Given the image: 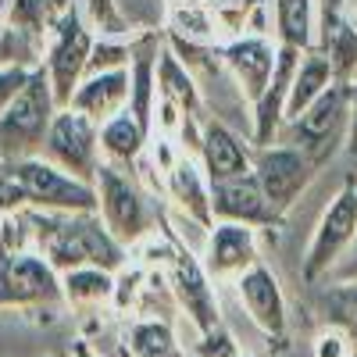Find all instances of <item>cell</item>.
Returning <instances> with one entry per match:
<instances>
[{
    "label": "cell",
    "mask_w": 357,
    "mask_h": 357,
    "mask_svg": "<svg viewBox=\"0 0 357 357\" xmlns=\"http://www.w3.org/2000/svg\"><path fill=\"white\" fill-rule=\"evenodd\" d=\"M200 158H204L207 183H225V178H240V175H250V172H254L247 146L236 139L222 122H207V126H204Z\"/></svg>",
    "instance_id": "obj_17"
},
{
    "label": "cell",
    "mask_w": 357,
    "mask_h": 357,
    "mask_svg": "<svg viewBox=\"0 0 357 357\" xmlns=\"http://www.w3.org/2000/svg\"><path fill=\"white\" fill-rule=\"evenodd\" d=\"M168 193L186 211V218H193L204 229L215 225V215H211V183H207V175H200L193 168L190 158H175V165L168 168Z\"/></svg>",
    "instance_id": "obj_19"
},
{
    "label": "cell",
    "mask_w": 357,
    "mask_h": 357,
    "mask_svg": "<svg viewBox=\"0 0 357 357\" xmlns=\"http://www.w3.org/2000/svg\"><path fill=\"white\" fill-rule=\"evenodd\" d=\"M314 357H354V343L343 329H325L314 340Z\"/></svg>",
    "instance_id": "obj_28"
},
{
    "label": "cell",
    "mask_w": 357,
    "mask_h": 357,
    "mask_svg": "<svg viewBox=\"0 0 357 357\" xmlns=\"http://www.w3.org/2000/svg\"><path fill=\"white\" fill-rule=\"evenodd\" d=\"M97 211L107 225V232L118 243H139L151 225V211H146V200L139 193V186L129 175H122V168L114 165H100L97 168Z\"/></svg>",
    "instance_id": "obj_4"
},
{
    "label": "cell",
    "mask_w": 357,
    "mask_h": 357,
    "mask_svg": "<svg viewBox=\"0 0 357 357\" xmlns=\"http://www.w3.org/2000/svg\"><path fill=\"white\" fill-rule=\"evenodd\" d=\"M236 296H240L247 318L268 340H275V343L286 340V296L279 289V279L272 268H264L261 261L254 268H247L236 279Z\"/></svg>",
    "instance_id": "obj_11"
},
{
    "label": "cell",
    "mask_w": 357,
    "mask_h": 357,
    "mask_svg": "<svg viewBox=\"0 0 357 357\" xmlns=\"http://www.w3.org/2000/svg\"><path fill=\"white\" fill-rule=\"evenodd\" d=\"M89 54H93L89 29H86L82 15L75 8H68L61 15V22L54 25V43H50V57H47V79H50L57 107H68L72 93L79 89V79L89 65Z\"/></svg>",
    "instance_id": "obj_7"
},
{
    "label": "cell",
    "mask_w": 357,
    "mask_h": 357,
    "mask_svg": "<svg viewBox=\"0 0 357 357\" xmlns=\"http://www.w3.org/2000/svg\"><path fill=\"white\" fill-rule=\"evenodd\" d=\"M347 86L343 82H333L325 93L293 118L286 122V132H289V143L296 151H304L314 165L333 158V139L347 136Z\"/></svg>",
    "instance_id": "obj_5"
},
{
    "label": "cell",
    "mask_w": 357,
    "mask_h": 357,
    "mask_svg": "<svg viewBox=\"0 0 357 357\" xmlns=\"http://www.w3.org/2000/svg\"><path fill=\"white\" fill-rule=\"evenodd\" d=\"M132 97V72L126 68H111V72H97V75H86V82H79V89L72 93L68 107L93 118L97 126L111 122L114 114H122L126 104Z\"/></svg>",
    "instance_id": "obj_14"
},
{
    "label": "cell",
    "mask_w": 357,
    "mask_h": 357,
    "mask_svg": "<svg viewBox=\"0 0 357 357\" xmlns=\"http://www.w3.org/2000/svg\"><path fill=\"white\" fill-rule=\"evenodd\" d=\"M357 236V190L354 186H343L311 236V247L304 254V282H314L321 275H329V268L340 261V254L350 247V240Z\"/></svg>",
    "instance_id": "obj_8"
},
{
    "label": "cell",
    "mask_w": 357,
    "mask_h": 357,
    "mask_svg": "<svg viewBox=\"0 0 357 357\" xmlns=\"http://www.w3.org/2000/svg\"><path fill=\"white\" fill-rule=\"evenodd\" d=\"M22 204L40 207V211H97V186L86 178L65 172L61 165L43 158H22L8 161Z\"/></svg>",
    "instance_id": "obj_3"
},
{
    "label": "cell",
    "mask_w": 357,
    "mask_h": 357,
    "mask_svg": "<svg viewBox=\"0 0 357 357\" xmlns=\"http://www.w3.org/2000/svg\"><path fill=\"white\" fill-rule=\"evenodd\" d=\"M275 11V36L279 47H293V50H311L318 33V15H314V0H272Z\"/></svg>",
    "instance_id": "obj_21"
},
{
    "label": "cell",
    "mask_w": 357,
    "mask_h": 357,
    "mask_svg": "<svg viewBox=\"0 0 357 357\" xmlns=\"http://www.w3.org/2000/svg\"><path fill=\"white\" fill-rule=\"evenodd\" d=\"M347 151L357 154V82H347Z\"/></svg>",
    "instance_id": "obj_30"
},
{
    "label": "cell",
    "mask_w": 357,
    "mask_h": 357,
    "mask_svg": "<svg viewBox=\"0 0 357 357\" xmlns=\"http://www.w3.org/2000/svg\"><path fill=\"white\" fill-rule=\"evenodd\" d=\"M129 350L132 357H178L168 321H136L129 329Z\"/></svg>",
    "instance_id": "obj_25"
},
{
    "label": "cell",
    "mask_w": 357,
    "mask_h": 357,
    "mask_svg": "<svg viewBox=\"0 0 357 357\" xmlns=\"http://www.w3.org/2000/svg\"><path fill=\"white\" fill-rule=\"evenodd\" d=\"M47 158L54 165H61L65 172L93 183L97 178V146H100V126L93 118H86L72 107H65L61 114H54L50 122V132H47Z\"/></svg>",
    "instance_id": "obj_10"
},
{
    "label": "cell",
    "mask_w": 357,
    "mask_h": 357,
    "mask_svg": "<svg viewBox=\"0 0 357 357\" xmlns=\"http://www.w3.org/2000/svg\"><path fill=\"white\" fill-rule=\"evenodd\" d=\"M211 215L218 222H243V225L275 222V211L268 207V197L254 172L240 178H225V183H211Z\"/></svg>",
    "instance_id": "obj_15"
},
{
    "label": "cell",
    "mask_w": 357,
    "mask_h": 357,
    "mask_svg": "<svg viewBox=\"0 0 357 357\" xmlns=\"http://www.w3.org/2000/svg\"><path fill=\"white\" fill-rule=\"evenodd\" d=\"M325 279H333V286L336 282H357V236L350 240V247L340 254V261L329 268V275Z\"/></svg>",
    "instance_id": "obj_29"
},
{
    "label": "cell",
    "mask_w": 357,
    "mask_h": 357,
    "mask_svg": "<svg viewBox=\"0 0 357 357\" xmlns=\"http://www.w3.org/2000/svg\"><path fill=\"white\" fill-rule=\"evenodd\" d=\"M79 357H93V354H89V350H79Z\"/></svg>",
    "instance_id": "obj_33"
},
{
    "label": "cell",
    "mask_w": 357,
    "mask_h": 357,
    "mask_svg": "<svg viewBox=\"0 0 357 357\" xmlns=\"http://www.w3.org/2000/svg\"><path fill=\"white\" fill-rule=\"evenodd\" d=\"M329 307L336 314L340 329L350 340H357V282H336L329 289Z\"/></svg>",
    "instance_id": "obj_26"
},
{
    "label": "cell",
    "mask_w": 357,
    "mask_h": 357,
    "mask_svg": "<svg viewBox=\"0 0 357 357\" xmlns=\"http://www.w3.org/2000/svg\"><path fill=\"white\" fill-rule=\"evenodd\" d=\"M54 89L47 79V68H33L22 93L0 114V161H22L36 158V151L47 143L50 122H54Z\"/></svg>",
    "instance_id": "obj_2"
},
{
    "label": "cell",
    "mask_w": 357,
    "mask_h": 357,
    "mask_svg": "<svg viewBox=\"0 0 357 357\" xmlns=\"http://www.w3.org/2000/svg\"><path fill=\"white\" fill-rule=\"evenodd\" d=\"M172 286H175V296L183 311L193 318L197 333L200 336H211L218 333V301H215V289H211V279H207L204 264L193 261L190 250H175L172 254Z\"/></svg>",
    "instance_id": "obj_12"
},
{
    "label": "cell",
    "mask_w": 357,
    "mask_h": 357,
    "mask_svg": "<svg viewBox=\"0 0 357 357\" xmlns=\"http://www.w3.org/2000/svg\"><path fill=\"white\" fill-rule=\"evenodd\" d=\"M257 257V236L243 222H218L211 225L204 250V272L207 279H240L247 268H254Z\"/></svg>",
    "instance_id": "obj_13"
},
{
    "label": "cell",
    "mask_w": 357,
    "mask_h": 357,
    "mask_svg": "<svg viewBox=\"0 0 357 357\" xmlns=\"http://www.w3.org/2000/svg\"><path fill=\"white\" fill-rule=\"evenodd\" d=\"M250 165L275 218L301 200V193L307 190L314 175V161L304 151H296V146H257Z\"/></svg>",
    "instance_id": "obj_9"
},
{
    "label": "cell",
    "mask_w": 357,
    "mask_h": 357,
    "mask_svg": "<svg viewBox=\"0 0 357 357\" xmlns=\"http://www.w3.org/2000/svg\"><path fill=\"white\" fill-rule=\"evenodd\" d=\"M61 286L72 304H100L114 296V279L107 268H75V272H65Z\"/></svg>",
    "instance_id": "obj_24"
},
{
    "label": "cell",
    "mask_w": 357,
    "mask_h": 357,
    "mask_svg": "<svg viewBox=\"0 0 357 357\" xmlns=\"http://www.w3.org/2000/svg\"><path fill=\"white\" fill-rule=\"evenodd\" d=\"M336 82V75H333V65H329V57H325L318 47H311V50H304V57H301V68H296V75H293V86H289V97H286V114H282V126L286 122H293L301 111H307L325 89H329Z\"/></svg>",
    "instance_id": "obj_20"
},
{
    "label": "cell",
    "mask_w": 357,
    "mask_h": 357,
    "mask_svg": "<svg viewBox=\"0 0 357 357\" xmlns=\"http://www.w3.org/2000/svg\"><path fill=\"white\" fill-rule=\"evenodd\" d=\"M158 100L175 104L178 111H183V118L200 111V97H197L193 75L186 72L183 61H178L175 50H161L158 54Z\"/></svg>",
    "instance_id": "obj_23"
},
{
    "label": "cell",
    "mask_w": 357,
    "mask_h": 357,
    "mask_svg": "<svg viewBox=\"0 0 357 357\" xmlns=\"http://www.w3.org/2000/svg\"><path fill=\"white\" fill-rule=\"evenodd\" d=\"M97 29L114 40L132 29H158L165 22V0H89Z\"/></svg>",
    "instance_id": "obj_18"
},
{
    "label": "cell",
    "mask_w": 357,
    "mask_h": 357,
    "mask_svg": "<svg viewBox=\"0 0 357 357\" xmlns=\"http://www.w3.org/2000/svg\"><path fill=\"white\" fill-rule=\"evenodd\" d=\"M143 143H146V129L139 126V118L132 111L114 114L111 122L100 126V151L107 154V165H132L143 154Z\"/></svg>",
    "instance_id": "obj_22"
},
{
    "label": "cell",
    "mask_w": 357,
    "mask_h": 357,
    "mask_svg": "<svg viewBox=\"0 0 357 357\" xmlns=\"http://www.w3.org/2000/svg\"><path fill=\"white\" fill-rule=\"evenodd\" d=\"M40 225V243L54 272H75V268H107L118 272L126 264L122 243L107 232L97 211H43L33 215Z\"/></svg>",
    "instance_id": "obj_1"
},
{
    "label": "cell",
    "mask_w": 357,
    "mask_h": 357,
    "mask_svg": "<svg viewBox=\"0 0 357 357\" xmlns=\"http://www.w3.org/2000/svg\"><path fill=\"white\" fill-rule=\"evenodd\" d=\"M29 68H22V65H8V68H0V114L8 111V104L22 93V86L29 82Z\"/></svg>",
    "instance_id": "obj_27"
},
{
    "label": "cell",
    "mask_w": 357,
    "mask_h": 357,
    "mask_svg": "<svg viewBox=\"0 0 357 357\" xmlns=\"http://www.w3.org/2000/svg\"><path fill=\"white\" fill-rule=\"evenodd\" d=\"M343 18L357 29V0H343Z\"/></svg>",
    "instance_id": "obj_31"
},
{
    "label": "cell",
    "mask_w": 357,
    "mask_h": 357,
    "mask_svg": "<svg viewBox=\"0 0 357 357\" xmlns=\"http://www.w3.org/2000/svg\"><path fill=\"white\" fill-rule=\"evenodd\" d=\"M65 296L54 264L29 250H0V307L54 304Z\"/></svg>",
    "instance_id": "obj_6"
},
{
    "label": "cell",
    "mask_w": 357,
    "mask_h": 357,
    "mask_svg": "<svg viewBox=\"0 0 357 357\" xmlns=\"http://www.w3.org/2000/svg\"><path fill=\"white\" fill-rule=\"evenodd\" d=\"M200 8H215V11H225V8H232L236 0H197Z\"/></svg>",
    "instance_id": "obj_32"
},
{
    "label": "cell",
    "mask_w": 357,
    "mask_h": 357,
    "mask_svg": "<svg viewBox=\"0 0 357 357\" xmlns=\"http://www.w3.org/2000/svg\"><path fill=\"white\" fill-rule=\"evenodd\" d=\"M275 57H279V47H272L264 36H240V40H232V43L222 50L225 68L236 75V82L243 86V93H247L254 104L264 97L268 82H272Z\"/></svg>",
    "instance_id": "obj_16"
}]
</instances>
